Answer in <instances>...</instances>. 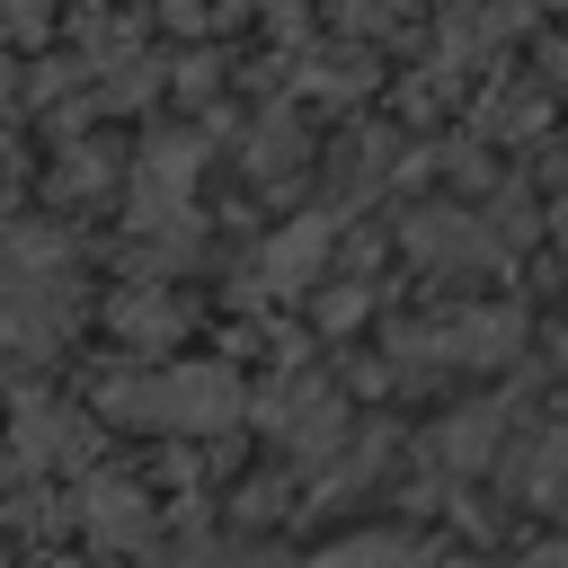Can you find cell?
I'll list each match as a JSON object with an SVG mask.
<instances>
[{
	"instance_id": "cell-6",
	"label": "cell",
	"mask_w": 568,
	"mask_h": 568,
	"mask_svg": "<svg viewBox=\"0 0 568 568\" xmlns=\"http://www.w3.org/2000/svg\"><path fill=\"white\" fill-rule=\"evenodd\" d=\"M426 444H435L444 470H479V462H497V444H506V399H470V408H453Z\"/></svg>"
},
{
	"instance_id": "cell-2",
	"label": "cell",
	"mask_w": 568,
	"mask_h": 568,
	"mask_svg": "<svg viewBox=\"0 0 568 568\" xmlns=\"http://www.w3.org/2000/svg\"><path fill=\"white\" fill-rule=\"evenodd\" d=\"M71 320H80V266H71V248H53L44 231H18L9 240V328H18V346L44 355Z\"/></svg>"
},
{
	"instance_id": "cell-11",
	"label": "cell",
	"mask_w": 568,
	"mask_h": 568,
	"mask_svg": "<svg viewBox=\"0 0 568 568\" xmlns=\"http://www.w3.org/2000/svg\"><path fill=\"white\" fill-rule=\"evenodd\" d=\"M320 248H328V222L311 213V222H302L293 240H275V248H266V284H284V293H293V284L311 275V257H320Z\"/></svg>"
},
{
	"instance_id": "cell-1",
	"label": "cell",
	"mask_w": 568,
	"mask_h": 568,
	"mask_svg": "<svg viewBox=\"0 0 568 568\" xmlns=\"http://www.w3.org/2000/svg\"><path fill=\"white\" fill-rule=\"evenodd\" d=\"M106 408L124 426H160V435H222L240 417V373L231 364H160V373H124L106 382Z\"/></svg>"
},
{
	"instance_id": "cell-4",
	"label": "cell",
	"mask_w": 568,
	"mask_h": 568,
	"mask_svg": "<svg viewBox=\"0 0 568 568\" xmlns=\"http://www.w3.org/2000/svg\"><path fill=\"white\" fill-rule=\"evenodd\" d=\"M266 426H275V444H284L293 462H328V453L346 444V399H337L320 373H293V382L266 399Z\"/></svg>"
},
{
	"instance_id": "cell-12",
	"label": "cell",
	"mask_w": 568,
	"mask_h": 568,
	"mask_svg": "<svg viewBox=\"0 0 568 568\" xmlns=\"http://www.w3.org/2000/svg\"><path fill=\"white\" fill-rule=\"evenodd\" d=\"M275 160H284V169L302 160V124H293V115H266V124H257V169H275Z\"/></svg>"
},
{
	"instance_id": "cell-5",
	"label": "cell",
	"mask_w": 568,
	"mask_h": 568,
	"mask_svg": "<svg viewBox=\"0 0 568 568\" xmlns=\"http://www.w3.org/2000/svg\"><path fill=\"white\" fill-rule=\"evenodd\" d=\"M408 248L426 257V266H497L506 257V231L497 222H479V213H462V204H426V213H408Z\"/></svg>"
},
{
	"instance_id": "cell-3",
	"label": "cell",
	"mask_w": 568,
	"mask_h": 568,
	"mask_svg": "<svg viewBox=\"0 0 568 568\" xmlns=\"http://www.w3.org/2000/svg\"><path fill=\"white\" fill-rule=\"evenodd\" d=\"M524 346V311H453L435 328H399V373H453V364H506Z\"/></svg>"
},
{
	"instance_id": "cell-9",
	"label": "cell",
	"mask_w": 568,
	"mask_h": 568,
	"mask_svg": "<svg viewBox=\"0 0 568 568\" xmlns=\"http://www.w3.org/2000/svg\"><path fill=\"white\" fill-rule=\"evenodd\" d=\"M515 488L532 506H568V426H541L524 453H515Z\"/></svg>"
},
{
	"instance_id": "cell-13",
	"label": "cell",
	"mask_w": 568,
	"mask_h": 568,
	"mask_svg": "<svg viewBox=\"0 0 568 568\" xmlns=\"http://www.w3.org/2000/svg\"><path fill=\"white\" fill-rule=\"evenodd\" d=\"M559 257H568V213H559Z\"/></svg>"
},
{
	"instance_id": "cell-7",
	"label": "cell",
	"mask_w": 568,
	"mask_h": 568,
	"mask_svg": "<svg viewBox=\"0 0 568 568\" xmlns=\"http://www.w3.org/2000/svg\"><path fill=\"white\" fill-rule=\"evenodd\" d=\"M80 524H89L106 550H142V541H151V506H142L133 479H98V488L80 497Z\"/></svg>"
},
{
	"instance_id": "cell-8",
	"label": "cell",
	"mask_w": 568,
	"mask_h": 568,
	"mask_svg": "<svg viewBox=\"0 0 568 568\" xmlns=\"http://www.w3.org/2000/svg\"><path fill=\"white\" fill-rule=\"evenodd\" d=\"M186 169H195V151H151L142 169H133V204H142V222H178L186 213Z\"/></svg>"
},
{
	"instance_id": "cell-10",
	"label": "cell",
	"mask_w": 568,
	"mask_h": 568,
	"mask_svg": "<svg viewBox=\"0 0 568 568\" xmlns=\"http://www.w3.org/2000/svg\"><path fill=\"white\" fill-rule=\"evenodd\" d=\"M311 568H417V541H408V532H346V541H328Z\"/></svg>"
}]
</instances>
